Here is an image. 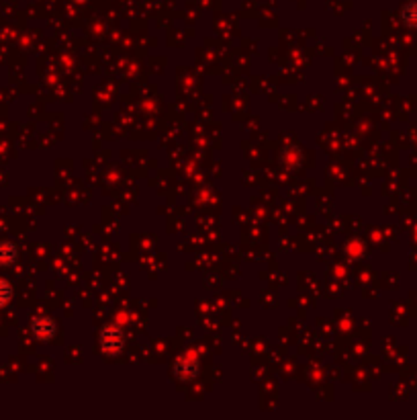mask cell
I'll use <instances>...</instances> for the list:
<instances>
[{
    "label": "cell",
    "mask_w": 417,
    "mask_h": 420,
    "mask_svg": "<svg viewBox=\"0 0 417 420\" xmlns=\"http://www.w3.org/2000/svg\"><path fill=\"white\" fill-rule=\"evenodd\" d=\"M8 295H10V289H8V285H6V283H2V281H0V306H2V304H6Z\"/></svg>",
    "instance_id": "obj_1"
}]
</instances>
